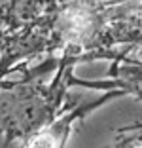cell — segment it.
<instances>
[{"label":"cell","mask_w":142,"mask_h":148,"mask_svg":"<svg viewBox=\"0 0 142 148\" xmlns=\"http://www.w3.org/2000/svg\"><path fill=\"white\" fill-rule=\"evenodd\" d=\"M108 49L131 46L142 53V0H114L108 13Z\"/></svg>","instance_id":"3957f363"},{"label":"cell","mask_w":142,"mask_h":148,"mask_svg":"<svg viewBox=\"0 0 142 148\" xmlns=\"http://www.w3.org/2000/svg\"><path fill=\"white\" fill-rule=\"evenodd\" d=\"M110 80H83L70 74V87H93V89H121L125 95L142 101V61L133 59L131 53L114 59L110 65Z\"/></svg>","instance_id":"277c9868"},{"label":"cell","mask_w":142,"mask_h":148,"mask_svg":"<svg viewBox=\"0 0 142 148\" xmlns=\"http://www.w3.org/2000/svg\"><path fill=\"white\" fill-rule=\"evenodd\" d=\"M123 95H125V91H121V89H106L104 95L97 97L95 101H82L78 105H66L63 114L47 129H44L40 135H36L29 143L27 148H65L66 143H68V137H70V131H72L74 123L83 120L87 114L100 108L102 105H106V103H110L114 99H119Z\"/></svg>","instance_id":"7a4b0ae2"},{"label":"cell","mask_w":142,"mask_h":148,"mask_svg":"<svg viewBox=\"0 0 142 148\" xmlns=\"http://www.w3.org/2000/svg\"><path fill=\"white\" fill-rule=\"evenodd\" d=\"M82 55H49L34 69L17 66L19 80L0 82V135L4 148H27L29 143L63 114L68 78Z\"/></svg>","instance_id":"6da1fadb"},{"label":"cell","mask_w":142,"mask_h":148,"mask_svg":"<svg viewBox=\"0 0 142 148\" xmlns=\"http://www.w3.org/2000/svg\"><path fill=\"white\" fill-rule=\"evenodd\" d=\"M104 148H119V146H117V143H116V144H112V146H104Z\"/></svg>","instance_id":"5b68a950"}]
</instances>
